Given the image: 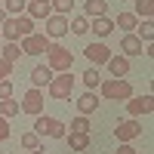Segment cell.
I'll list each match as a JSON object with an SVG mask.
<instances>
[{"label":"cell","mask_w":154,"mask_h":154,"mask_svg":"<svg viewBox=\"0 0 154 154\" xmlns=\"http://www.w3.org/2000/svg\"><path fill=\"white\" fill-rule=\"evenodd\" d=\"M71 65H74V53L68 46H59V43L46 46V68L53 74H65V71H71Z\"/></svg>","instance_id":"obj_1"},{"label":"cell","mask_w":154,"mask_h":154,"mask_svg":"<svg viewBox=\"0 0 154 154\" xmlns=\"http://www.w3.org/2000/svg\"><path fill=\"white\" fill-rule=\"evenodd\" d=\"M102 96L99 99H108V102H126L133 99V83L126 77H111V80H102Z\"/></svg>","instance_id":"obj_2"},{"label":"cell","mask_w":154,"mask_h":154,"mask_svg":"<svg viewBox=\"0 0 154 154\" xmlns=\"http://www.w3.org/2000/svg\"><path fill=\"white\" fill-rule=\"evenodd\" d=\"M0 28H3V31H0V37L19 43V37L34 34V19H28V16H6V22L0 25Z\"/></svg>","instance_id":"obj_3"},{"label":"cell","mask_w":154,"mask_h":154,"mask_svg":"<svg viewBox=\"0 0 154 154\" xmlns=\"http://www.w3.org/2000/svg\"><path fill=\"white\" fill-rule=\"evenodd\" d=\"M46 93H49V99H56V102L71 99V93H74V77H71V71L53 74V80L46 83Z\"/></svg>","instance_id":"obj_4"},{"label":"cell","mask_w":154,"mask_h":154,"mask_svg":"<svg viewBox=\"0 0 154 154\" xmlns=\"http://www.w3.org/2000/svg\"><path fill=\"white\" fill-rule=\"evenodd\" d=\"M34 133L37 136H49V139H65V123L56 120V117H46V114H37V120H34Z\"/></svg>","instance_id":"obj_5"},{"label":"cell","mask_w":154,"mask_h":154,"mask_svg":"<svg viewBox=\"0 0 154 154\" xmlns=\"http://www.w3.org/2000/svg\"><path fill=\"white\" fill-rule=\"evenodd\" d=\"M114 136H117V142H120V145H130L133 139L142 136V123H139L136 117H126V120H120L117 126H114Z\"/></svg>","instance_id":"obj_6"},{"label":"cell","mask_w":154,"mask_h":154,"mask_svg":"<svg viewBox=\"0 0 154 154\" xmlns=\"http://www.w3.org/2000/svg\"><path fill=\"white\" fill-rule=\"evenodd\" d=\"M53 43L46 34H28V37H22V53L25 56H40V53H46V46Z\"/></svg>","instance_id":"obj_7"},{"label":"cell","mask_w":154,"mask_h":154,"mask_svg":"<svg viewBox=\"0 0 154 154\" xmlns=\"http://www.w3.org/2000/svg\"><path fill=\"white\" fill-rule=\"evenodd\" d=\"M25 114H31V117H37V114H43V89H37V86H31L28 93H25V99H22V105H19Z\"/></svg>","instance_id":"obj_8"},{"label":"cell","mask_w":154,"mask_h":154,"mask_svg":"<svg viewBox=\"0 0 154 154\" xmlns=\"http://www.w3.org/2000/svg\"><path fill=\"white\" fill-rule=\"evenodd\" d=\"M126 111H130V117L151 114L154 111V96H133V99H126Z\"/></svg>","instance_id":"obj_9"},{"label":"cell","mask_w":154,"mask_h":154,"mask_svg":"<svg viewBox=\"0 0 154 154\" xmlns=\"http://www.w3.org/2000/svg\"><path fill=\"white\" fill-rule=\"evenodd\" d=\"M43 34L49 37V40L65 37V34H68V16H56V12H53V16L46 19V31H43Z\"/></svg>","instance_id":"obj_10"},{"label":"cell","mask_w":154,"mask_h":154,"mask_svg":"<svg viewBox=\"0 0 154 154\" xmlns=\"http://www.w3.org/2000/svg\"><path fill=\"white\" fill-rule=\"evenodd\" d=\"M83 56L93 62V65H105V62L111 59V49H108L105 43H89V46L83 49Z\"/></svg>","instance_id":"obj_11"},{"label":"cell","mask_w":154,"mask_h":154,"mask_svg":"<svg viewBox=\"0 0 154 154\" xmlns=\"http://www.w3.org/2000/svg\"><path fill=\"white\" fill-rule=\"evenodd\" d=\"M105 65H108L111 77H126V74H130V59H126V56H111Z\"/></svg>","instance_id":"obj_12"},{"label":"cell","mask_w":154,"mask_h":154,"mask_svg":"<svg viewBox=\"0 0 154 154\" xmlns=\"http://www.w3.org/2000/svg\"><path fill=\"white\" fill-rule=\"evenodd\" d=\"M120 49H123V56H126V59H130V56H142V40H139L136 34H123Z\"/></svg>","instance_id":"obj_13"},{"label":"cell","mask_w":154,"mask_h":154,"mask_svg":"<svg viewBox=\"0 0 154 154\" xmlns=\"http://www.w3.org/2000/svg\"><path fill=\"white\" fill-rule=\"evenodd\" d=\"M28 19H49L53 16V6L49 3H40V0H28Z\"/></svg>","instance_id":"obj_14"},{"label":"cell","mask_w":154,"mask_h":154,"mask_svg":"<svg viewBox=\"0 0 154 154\" xmlns=\"http://www.w3.org/2000/svg\"><path fill=\"white\" fill-rule=\"evenodd\" d=\"M99 102H102V99L89 89V93H83L80 99H77V111H80V114H93V111L99 108Z\"/></svg>","instance_id":"obj_15"},{"label":"cell","mask_w":154,"mask_h":154,"mask_svg":"<svg viewBox=\"0 0 154 154\" xmlns=\"http://www.w3.org/2000/svg\"><path fill=\"white\" fill-rule=\"evenodd\" d=\"M49 80H53V71H49L46 65H37V68H31V86H37V89H43Z\"/></svg>","instance_id":"obj_16"},{"label":"cell","mask_w":154,"mask_h":154,"mask_svg":"<svg viewBox=\"0 0 154 154\" xmlns=\"http://www.w3.org/2000/svg\"><path fill=\"white\" fill-rule=\"evenodd\" d=\"M71 151H86L89 148V133H65Z\"/></svg>","instance_id":"obj_17"},{"label":"cell","mask_w":154,"mask_h":154,"mask_svg":"<svg viewBox=\"0 0 154 154\" xmlns=\"http://www.w3.org/2000/svg\"><path fill=\"white\" fill-rule=\"evenodd\" d=\"M83 9H86V19H99L108 12V0H86Z\"/></svg>","instance_id":"obj_18"},{"label":"cell","mask_w":154,"mask_h":154,"mask_svg":"<svg viewBox=\"0 0 154 154\" xmlns=\"http://www.w3.org/2000/svg\"><path fill=\"white\" fill-rule=\"evenodd\" d=\"M114 31V22L108 19V16H99V19H93V34L96 37H108Z\"/></svg>","instance_id":"obj_19"},{"label":"cell","mask_w":154,"mask_h":154,"mask_svg":"<svg viewBox=\"0 0 154 154\" xmlns=\"http://www.w3.org/2000/svg\"><path fill=\"white\" fill-rule=\"evenodd\" d=\"M114 28H123L126 34H133V31L139 28V19L133 16V12H120V16H117V22H114Z\"/></svg>","instance_id":"obj_20"},{"label":"cell","mask_w":154,"mask_h":154,"mask_svg":"<svg viewBox=\"0 0 154 154\" xmlns=\"http://www.w3.org/2000/svg\"><path fill=\"white\" fill-rule=\"evenodd\" d=\"M22 56H25V53H22V46H19L16 40H6V43H3V56H0V59H6V62H12V65H16Z\"/></svg>","instance_id":"obj_21"},{"label":"cell","mask_w":154,"mask_h":154,"mask_svg":"<svg viewBox=\"0 0 154 154\" xmlns=\"http://www.w3.org/2000/svg\"><path fill=\"white\" fill-rule=\"evenodd\" d=\"M25 6H28V0H3V12L6 16H22Z\"/></svg>","instance_id":"obj_22"},{"label":"cell","mask_w":154,"mask_h":154,"mask_svg":"<svg viewBox=\"0 0 154 154\" xmlns=\"http://www.w3.org/2000/svg\"><path fill=\"white\" fill-rule=\"evenodd\" d=\"M22 108H19V102H12V99H0V117H16Z\"/></svg>","instance_id":"obj_23"},{"label":"cell","mask_w":154,"mask_h":154,"mask_svg":"<svg viewBox=\"0 0 154 154\" xmlns=\"http://www.w3.org/2000/svg\"><path fill=\"white\" fill-rule=\"evenodd\" d=\"M151 12H154V0H136V12H133L136 19H139V16L151 19Z\"/></svg>","instance_id":"obj_24"},{"label":"cell","mask_w":154,"mask_h":154,"mask_svg":"<svg viewBox=\"0 0 154 154\" xmlns=\"http://www.w3.org/2000/svg\"><path fill=\"white\" fill-rule=\"evenodd\" d=\"M49 6H53V12H56V16H68V12L74 9V0H53Z\"/></svg>","instance_id":"obj_25"},{"label":"cell","mask_w":154,"mask_h":154,"mask_svg":"<svg viewBox=\"0 0 154 154\" xmlns=\"http://www.w3.org/2000/svg\"><path fill=\"white\" fill-rule=\"evenodd\" d=\"M22 148H28V151L40 148V136H37L34 130H31V133H22Z\"/></svg>","instance_id":"obj_26"},{"label":"cell","mask_w":154,"mask_h":154,"mask_svg":"<svg viewBox=\"0 0 154 154\" xmlns=\"http://www.w3.org/2000/svg\"><path fill=\"white\" fill-rule=\"evenodd\" d=\"M83 83H86V89H96V86L102 83V74H99L96 68H89V71H83Z\"/></svg>","instance_id":"obj_27"},{"label":"cell","mask_w":154,"mask_h":154,"mask_svg":"<svg viewBox=\"0 0 154 154\" xmlns=\"http://www.w3.org/2000/svg\"><path fill=\"white\" fill-rule=\"evenodd\" d=\"M68 28H71L74 34H86V31H89V19H86V16H77V19L68 25Z\"/></svg>","instance_id":"obj_28"},{"label":"cell","mask_w":154,"mask_h":154,"mask_svg":"<svg viewBox=\"0 0 154 154\" xmlns=\"http://www.w3.org/2000/svg\"><path fill=\"white\" fill-rule=\"evenodd\" d=\"M139 40H148V43L154 40V22H151V19L142 22V28H139Z\"/></svg>","instance_id":"obj_29"},{"label":"cell","mask_w":154,"mask_h":154,"mask_svg":"<svg viewBox=\"0 0 154 154\" xmlns=\"http://www.w3.org/2000/svg\"><path fill=\"white\" fill-rule=\"evenodd\" d=\"M71 133H89V120H86V114H80V117L71 120Z\"/></svg>","instance_id":"obj_30"},{"label":"cell","mask_w":154,"mask_h":154,"mask_svg":"<svg viewBox=\"0 0 154 154\" xmlns=\"http://www.w3.org/2000/svg\"><path fill=\"white\" fill-rule=\"evenodd\" d=\"M12 68H16V65H12V62L0 59V80H9V77H12Z\"/></svg>","instance_id":"obj_31"},{"label":"cell","mask_w":154,"mask_h":154,"mask_svg":"<svg viewBox=\"0 0 154 154\" xmlns=\"http://www.w3.org/2000/svg\"><path fill=\"white\" fill-rule=\"evenodd\" d=\"M0 99H12V80H0Z\"/></svg>","instance_id":"obj_32"},{"label":"cell","mask_w":154,"mask_h":154,"mask_svg":"<svg viewBox=\"0 0 154 154\" xmlns=\"http://www.w3.org/2000/svg\"><path fill=\"white\" fill-rule=\"evenodd\" d=\"M12 133H9V123H6V117H0V142H6Z\"/></svg>","instance_id":"obj_33"},{"label":"cell","mask_w":154,"mask_h":154,"mask_svg":"<svg viewBox=\"0 0 154 154\" xmlns=\"http://www.w3.org/2000/svg\"><path fill=\"white\" fill-rule=\"evenodd\" d=\"M114 154H139V151H136L133 145H120V148H117V151H114Z\"/></svg>","instance_id":"obj_34"},{"label":"cell","mask_w":154,"mask_h":154,"mask_svg":"<svg viewBox=\"0 0 154 154\" xmlns=\"http://www.w3.org/2000/svg\"><path fill=\"white\" fill-rule=\"evenodd\" d=\"M31 154H49V151H43V145H40V148H34Z\"/></svg>","instance_id":"obj_35"},{"label":"cell","mask_w":154,"mask_h":154,"mask_svg":"<svg viewBox=\"0 0 154 154\" xmlns=\"http://www.w3.org/2000/svg\"><path fill=\"white\" fill-rule=\"evenodd\" d=\"M6 22V12H3V6H0V25H3Z\"/></svg>","instance_id":"obj_36"},{"label":"cell","mask_w":154,"mask_h":154,"mask_svg":"<svg viewBox=\"0 0 154 154\" xmlns=\"http://www.w3.org/2000/svg\"><path fill=\"white\" fill-rule=\"evenodd\" d=\"M40 3H53V0H40Z\"/></svg>","instance_id":"obj_37"},{"label":"cell","mask_w":154,"mask_h":154,"mask_svg":"<svg viewBox=\"0 0 154 154\" xmlns=\"http://www.w3.org/2000/svg\"><path fill=\"white\" fill-rule=\"evenodd\" d=\"M0 3H3V0H0Z\"/></svg>","instance_id":"obj_38"}]
</instances>
